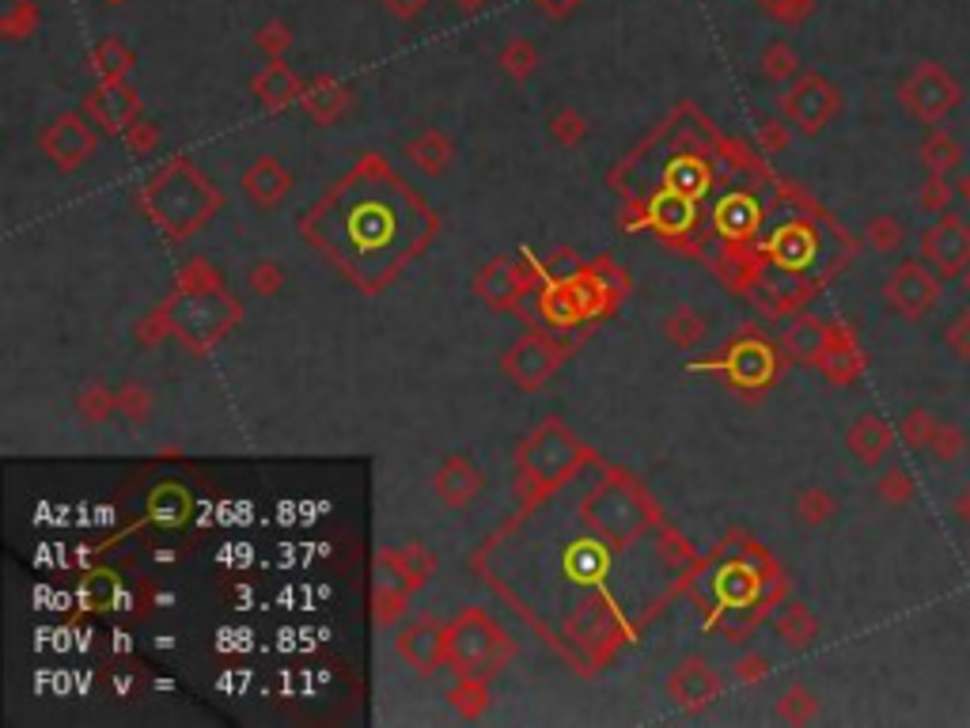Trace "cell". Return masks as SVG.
I'll return each mask as SVG.
<instances>
[{
    "mask_svg": "<svg viewBox=\"0 0 970 728\" xmlns=\"http://www.w3.org/2000/svg\"><path fill=\"white\" fill-rule=\"evenodd\" d=\"M141 205L171 240H187L220 209V194L194 164L171 159L164 171L144 182Z\"/></svg>",
    "mask_w": 970,
    "mask_h": 728,
    "instance_id": "cell-1",
    "label": "cell"
},
{
    "mask_svg": "<svg viewBox=\"0 0 970 728\" xmlns=\"http://www.w3.org/2000/svg\"><path fill=\"white\" fill-rule=\"evenodd\" d=\"M584 444L561 421H543L515 451V501L531 509L546 494L561 489L584 463Z\"/></svg>",
    "mask_w": 970,
    "mask_h": 728,
    "instance_id": "cell-2",
    "label": "cell"
},
{
    "mask_svg": "<svg viewBox=\"0 0 970 728\" xmlns=\"http://www.w3.org/2000/svg\"><path fill=\"white\" fill-rule=\"evenodd\" d=\"M580 520L591 535L607 542L614 550H626L629 542H637L644 535V527L652 524V505L644 501V494L637 486H629L626 478L599 482L588 497L580 501Z\"/></svg>",
    "mask_w": 970,
    "mask_h": 728,
    "instance_id": "cell-3",
    "label": "cell"
},
{
    "mask_svg": "<svg viewBox=\"0 0 970 728\" xmlns=\"http://www.w3.org/2000/svg\"><path fill=\"white\" fill-rule=\"evenodd\" d=\"M515 646L485 611L467 608L456 623L448 626V664L459 676L493 679L512 661Z\"/></svg>",
    "mask_w": 970,
    "mask_h": 728,
    "instance_id": "cell-4",
    "label": "cell"
},
{
    "mask_svg": "<svg viewBox=\"0 0 970 728\" xmlns=\"http://www.w3.org/2000/svg\"><path fill=\"white\" fill-rule=\"evenodd\" d=\"M167 319H171V331L175 339L190 342L194 349H205L228 334L240 319V308L235 301L225 293V289H209V293H179L164 304Z\"/></svg>",
    "mask_w": 970,
    "mask_h": 728,
    "instance_id": "cell-5",
    "label": "cell"
},
{
    "mask_svg": "<svg viewBox=\"0 0 970 728\" xmlns=\"http://www.w3.org/2000/svg\"><path fill=\"white\" fill-rule=\"evenodd\" d=\"M963 99L959 80L936 61H921L906 73V80L898 84V103L921 122V126H941Z\"/></svg>",
    "mask_w": 970,
    "mask_h": 728,
    "instance_id": "cell-6",
    "label": "cell"
},
{
    "mask_svg": "<svg viewBox=\"0 0 970 728\" xmlns=\"http://www.w3.org/2000/svg\"><path fill=\"white\" fill-rule=\"evenodd\" d=\"M944 296V278L926 263V258H906L883 281V301L895 316L921 323L926 316H933L941 308Z\"/></svg>",
    "mask_w": 970,
    "mask_h": 728,
    "instance_id": "cell-7",
    "label": "cell"
},
{
    "mask_svg": "<svg viewBox=\"0 0 970 728\" xmlns=\"http://www.w3.org/2000/svg\"><path fill=\"white\" fill-rule=\"evenodd\" d=\"M38 149H42V156L50 159L61 175H73L99 152V129L84 111L58 114V118H53L50 126H42V133H38Z\"/></svg>",
    "mask_w": 970,
    "mask_h": 728,
    "instance_id": "cell-8",
    "label": "cell"
},
{
    "mask_svg": "<svg viewBox=\"0 0 970 728\" xmlns=\"http://www.w3.org/2000/svg\"><path fill=\"white\" fill-rule=\"evenodd\" d=\"M838 111H842V95L822 73H800L781 95V114L804 137L822 133Z\"/></svg>",
    "mask_w": 970,
    "mask_h": 728,
    "instance_id": "cell-9",
    "label": "cell"
},
{
    "mask_svg": "<svg viewBox=\"0 0 970 728\" xmlns=\"http://www.w3.org/2000/svg\"><path fill=\"white\" fill-rule=\"evenodd\" d=\"M561 361H565V354H561L558 342L546 339V334H527V339H520L515 346L505 349L500 368H505V375L520 391H538L553 380Z\"/></svg>",
    "mask_w": 970,
    "mask_h": 728,
    "instance_id": "cell-10",
    "label": "cell"
},
{
    "mask_svg": "<svg viewBox=\"0 0 970 728\" xmlns=\"http://www.w3.org/2000/svg\"><path fill=\"white\" fill-rule=\"evenodd\" d=\"M921 258L941 278H963L970 266V225L956 213H944L929 232H921Z\"/></svg>",
    "mask_w": 970,
    "mask_h": 728,
    "instance_id": "cell-11",
    "label": "cell"
},
{
    "mask_svg": "<svg viewBox=\"0 0 970 728\" xmlns=\"http://www.w3.org/2000/svg\"><path fill=\"white\" fill-rule=\"evenodd\" d=\"M80 111L95 122L99 133L122 137L137 118H141V95H137V88H129L126 80H99L95 88L84 95Z\"/></svg>",
    "mask_w": 970,
    "mask_h": 728,
    "instance_id": "cell-12",
    "label": "cell"
},
{
    "mask_svg": "<svg viewBox=\"0 0 970 728\" xmlns=\"http://www.w3.org/2000/svg\"><path fill=\"white\" fill-rule=\"evenodd\" d=\"M436 565H441V558H436V550H429L425 542L383 547L380 554H375L372 580H395V585H403L406 592H418V588H425L429 580L436 577Z\"/></svg>",
    "mask_w": 970,
    "mask_h": 728,
    "instance_id": "cell-13",
    "label": "cell"
},
{
    "mask_svg": "<svg viewBox=\"0 0 970 728\" xmlns=\"http://www.w3.org/2000/svg\"><path fill=\"white\" fill-rule=\"evenodd\" d=\"M725 691V679L702 661V656H687L679 668L667 676V699L682 710V714H698V710L713 706Z\"/></svg>",
    "mask_w": 970,
    "mask_h": 728,
    "instance_id": "cell-14",
    "label": "cell"
},
{
    "mask_svg": "<svg viewBox=\"0 0 970 728\" xmlns=\"http://www.w3.org/2000/svg\"><path fill=\"white\" fill-rule=\"evenodd\" d=\"M398 656L421 676H433L441 664H448V626L436 618H413L395 641Z\"/></svg>",
    "mask_w": 970,
    "mask_h": 728,
    "instance_id": "cell-15",
    "label": "cell"
},
{
    "mask_svg": "<svg viewBox=\"0 0 970 728\" xmlns=\"http://www.w3.org/2000/svg\"><path fill=\"white\" fill-rule=\"evenodd\" d=\"M353 106V88L345 80L330 73H319L304 84V95H299V111L315 122V126H337V122L349 114Z\"/></svg>",
    "mask_w": 970,
    "mask_h": 728,
    "instance_id": "cell-16",
    "label": "cell"
},
{
    "mask_svg": "<svg viewBox=\"0 0 970 728\" xmlns=\"http://www.w3.org/2000/svg\"><path fill=\"white\" fill-rule=\"evenodd\" d=\"M485 489L482 471L471 463V456H444L441 467L433 474V494L441 497L448 509H467V505L478 501V494Z\"/></svg>",
    "mask_w": 970,
    "mask_h": 728,
    "instance_id": "cell-17",
    "label": "cell"
},
{
    "mask_svg": "<svg viewBox=\"0 0 970 728\" xmlns=\"http://www.w3.org/2000/svg\"><path fill=\"white\" fill-rule=\"evenodd\" d=\"M251 95L261 103V111L284 114L289 106H299L304 95V80L284 65V58H269L258 73L251 76Z\"/></svg>",
    "mask_w": 970,
    "mask_h": 728,
    "instance_id": "cell-18",
    "label": "cell"
},
{
    "mask_svg": "<svg viewBox=\"0 0 970 728\" xmlns=\"http://www.w3.org/2000/svg\"><path fill=\"white\" fill-rule=\"evenodd\" d=\"M243 194L261 213L277 209L292 194V171L277 156H254V164L243 171Z\"/></svg>",
    "mask_w": 970,
    "mask_h": 728,
    "instance_id": "cell-19",
    "label": "cell"
},
{
    "mask_svg": "<svg viewBox=\"0 0 970 728\" xmlns=\"http://www.w3.org/2000/svg\"><path fill=\"white\" fill-rule=\"evenodd\" d=\"M822 375L838 387H853V383L865 375V354H860L857 339H853L845 327H830V339L822 346L819 361H815Z\"/></svg>",
    "mask_w": 970,
    "mask_h": 728,
    "instance_id": "cell-20",
    "label": "cell"
},
{
    "mask_svg": "<svg viewBox=\"0 0 970 728\" xmlns=\"http://www.w3.org/2000/svg\"><path fill=\"white\" fill-rule=\"evenodd\" d=\"M474 296L485 301V308L493 311H508L515 301L523 296L520 278H515V258L512 255H497L478 270L474 278Z\"/></svg>",
    "mask_w": 970,
    "mask_h": 728,
    "instance_id": "cell-21",
    "label": "cell"
},
{
    "mask_svg": "<svg viewBox=\"0 0 970 728\" xmlns=\"http://www.w3.org/2000/svg\"><path fill=\"white\" fill-rule=\"evenodd\" d=\"M891 444H895V429L880 418V413H860L853 418L850 433H845V448L860 467H876L888 459Z\"/></svg>",
    "mask_w": 970,
    "mask_h": 728,
    "instance_id": "cell-22",
    "label": "cell"
},
{
    "mask_svg": "<svg viewBox=\"0 0 970 728\" xmlns=\"http://www.w3.org/2000/svg\"><path fill=\"white\" fill-rule=\"evenodd\" d=\"M403 156L410 159L413 167H418L421 175H429V179H436V175H444L451 167V159H456V141H451L444 129H425V133H418L413 141H406Z\"/></svg>",
    "mask_w": 970,
    "mask_h": 728,
    "instance_id": "cell-23",
    "label": "cell"
},
{
    "mask_svg": "<svg viewBox=\"0 0 970 728\" xmlns=\"http://www.w3.org/2000/svg\"><path fill=\"white\" fill-rule=\"evenodd\" d=\"M827 339H830V327L822 323V319L800 316V319H792L789 331L781 334V349L792 357V361L815 365L819 361V354H822V346H827Z\"/></svg>",
    "mask_w": 970,
    "mask_h": 728,
    "instance_id": "cell-24",
    "label": "cell"
},
{
    "mask_svg": "<svg viewBox=\"0 0 970 728\" xmlns=\"http://www.w3.org/2000/svg\"><path fill=\"white\" fill-rule=\"evenodd\" d=\"M137 65L133 46L122 35H103L95 46H91V68H95L99 80H126Z\"/></svg>",
    "mask_w": 970,
    "mask_h": 728,
    "instance_id": "cell-25",
    "label": "cell"
},
{
    "mask_svg": "<svg viewBox=\"0 0 970 728\" xmlns=\"http://www.w3.org/2000/svg\"><path fill=\"white\" fill-rule=\"evenodd\" d=\"M959 164H963V144H959L952 133L933 129V133L921 141V167H926V175H944V179H948Z\"/></svg>",
    "mask_w": 970,
    "mask_h": 728,
    "instance_id": "cell-26",
    "label": "cell"
},
{
    "mask_svg": "<svg viewBox=\"0 0 970 728\" xmlns=\"http://www.w3.org/2000/svg\"><path fill=\"white\" fill-rule=\"evenodd\" d=\"M705 331H710V323H705V316L698 308H690V304H679V308L672 311V316L664 319V339L672 349H694L702 346Z\"/></svg>",
    "mask_w": 970,
    "mask_h": 728,
    "instance_id": "cell-27",
    "label": "cell"
},
{
    "mask_svg": "<svg viewBox=\"0 0 970 728\" xmlns=\"http://www.w3.org/2000/svg\"><path fill=\"white\" fill-rule=\"evenodd\" d=\"M774 630H777V638H781L784 646L807 649L815 638H819V618H815L812 611L804 608V603H789V608L777 615Z\"/></svg>",
    "mask_w": 970,
    "mask_h": 728,
    "instance_id": "cell-28",
    "label": "cell"
},
{
    "mask_svg": "<svg viewBox=\"0 0 970 728\" xmlns=\"http://www.w3.org/2000/svg\"><path fill=\"white\" fill-rule=\"evenodd\" d=\"M731 375H736V383H743V387H762V383H769V375H774V357H769L766 346L743 342V346L731 354Z\"/></svg>",
    "mask_w": 970,
    "mask_h": 728,
    "instance_id": "cell-29",
    "label": "cell"
},
{
    "mask_svg": "<svg viewBox=\"0 0 970 728\" xmlns=\"http://www.w3.org/2000/svg\"><path fill=\"white\" fill-rule=\"evenodd\" d=\"M792 512L804 527H822L838 516V497L822 486H804L792 497Z\"/></svg>",
    "mask_w": 970,
    "mask_h": 728,
    "instance_id": "cell-30",
    "label": "cell"
},
{
    "mask_svg": "<svg viewBox=\"0 0 970 728\" xmlns=\"http://www.w3.org/2000/svg\"><path fill=\"white\" fill-rule=\"evenodd\" d=\"M448 702L463 721H478V717L489 710V679H474V676H459V684L448 691Z\"/></svg>",
    "mask_w": 970,
    "mask_h": 728,
    "instance_id": "cell-31",
    "label": "cell"
},
{
    "mask_svg": "<svg viewBox=\"0 0 970 728\" xmlns=\"http://www.w3.org/2000/svg\"><path fill=\"white\" fill-rule=\"evenodd\" d=\"M410 596L395 580H372V618L375 626H395L410 611Z\"/></svg>",
    "mask_w": 970,
    "mask_h": 728,
    "instance_id": "cell-32",
    "label": "cell"
},
{
    "mask_svg": "<svg viewBox=\"0 0 970 728\" xmlns=\"http://www.w3.org/2000/svg\"><path fill=\"white\" fill-rule=\"evenodd\" d=\"M758 68L769 84H792L800 76V53L792 50L784 38H774V42L758 53Z\"/></svg>",
    "mask_w": 970,
    "mask_h": 728,
    "instance_id": "cell-33",
    "label": "cell"
},
{
    "mask_svg": "<svg viewBox=\"0 0 970 728\" xmlns=\"http://www.w3.org/2000/svg\"><path fill=\"white\" fill-rule=\"evenodd\" d=\"M497 65H500V73H505L508 80H515V84L531 80L535 68H538L535 42H531V38H508L505 50H500V58H497Z\"/></svg>",
    "mask_w": 970,
    "mask_h": 728,
    "instance_id": "cell-34",
    "label": "cell"
},
{
    "mask_svg": "<svg viewBox=\"0 0 970 728\" xmlns=\"http://www.w3.org/2000/svg\"><path fill=\"white\" fill-rule=\"evenodd\" d=\"M38 27V0H0V35L8 42L35 35Z\"/></svg>",
    "mask_w": 970,
    "mask_h": 728,
    "instance_id": "cell-35",
    "label": "cell"
},
{
    "mask_svg": "<svg viewBox=\"0 0 970 728\" xmlns=\"http://www.w3.org/2000/svg\"><path fill=\"white\" fill-rule=\"evenodd\" d=\"M76 413L88 425H106L118 413V391H111L106 383H91V387H84L76 395Z\"/></svg>",
    "mask_w": 970,
    "mask_h": 728,
    "instance_id": "cell-36",
    "label": "cell"
},
{
    "mask_svg": "<svg viewBox=\"0 0 970 728\" xmlns=\"http://www.w3.org/2000/svg\"><path fill=\"white\" fill-rule=\"evenodd\" d=\"M774 714L781 725H812L815 717H819V699H815L807 687L796 684V687H789V691H781Z\"/></svg>",
    "mask_w": 970,
    "mask_h": 728,
    "instance_id": "cell-37",
    "label": "cell"
},
{
    "mask_svg": "<svg viewBox=\"0 0 970 728\" xmlns=\"http://www.w3.org/2000/svg\"><path fill=\"white\" fill-rule=\"evenodd\" d=\"M865 243L876 251V255H895V251H903V243H906L903 220L891 217V213H876V217H868Z\"/></svg>",
    "mask_w": 970,
    "mask_h": 728,
    "instance_id": "cell-38",
    "label": "cell"
},
{
    "mask_svg": "<svg viewBox=\"0 0 970 728\" xmlns=\"http://www.w3.org/2000/svg\"><path fill=\"white\" fill-rule=\"evenodd\" d=\"M876 497H880L888 509H906V505H914V497H918V482H914V474L906 471V467H888V471L880 474V482H876Z\"/></svg>",
    "mask_w": 970,
    "mask_h": 728,
    "instance_id": "cell-39",
    "label": "cell"
},
{
    "mask_svg": "<svg viewBox=\"0 0 970 728\" xmlns=\"http://www.w3.org/2000/svg\"><path fill=\"white\" fill-rule=\"evenodd\" d=\"M936 425H941V418H936L933 410H926V406H910V410L903 413V421H898V436H903V444L910 451H929V440H933Z\"/></svg>",
    "mask_w": 970,
    "mask_h": 728,
    "instance_id": "cell-40",
    "label": "cell"
},
{
    "mask_svg": "<svg viewBox=\"0 0 970 728\" xmlns=\"http://www.w3.org/2000/svg\"><path fill=\"white\" fill-rule=\"evenodd\" d=\"M546 129H550L558 149H576V144H584V137H588V118H584L580 111H573V106H561V111H553V118L546 122Z\"/></svg>",
    "mask_w": 970,
    "mask_h": 728,
    "instance_id": "cell-41",
    "label": "cell"
},
{
    "mask_svg": "<svg viewBox=\"0 0 970 728\" xmlns=\"http://www.w3.org/2000/svg\"><path fill=\"white\" fill-rule=\"evenodd\" d=\"M611 608L607 603H588V608L576 611V618L569 623V630L576 634V638H584V646H596V641L607 638V630H611Z\"/></svg>",
    "mask_w": 970,
    "mask_h": 728,
    "instance_id": "cell-42",
    "label": "cell"
},
{
    "mask_svg": "<svg viewBox=\"0 0 970 728\" xmlns=\"http://www.w3.org/2000/svg\"><path fill=\"white\" fill-rule=\"evenodd\" d=\"M152 406H156V398H152V391L144 387V383L129 380L118 387V413L129 421V425H144V421L152 418Z\"/></svg>",
    "mask_w": 970,
    "mask_h": 728,
    "instance_id": "cell-43",
    "label": "cell"
},
{
    "mask_svg": "<svg viewBox=\"0 0 970 728\" xmlns=\"http://www.w3.org/2000/svg\"><path fill=\"white\" fill-rule=\"evenodd\" d=\"M963 451H967V433L959 425H952V421H941L933 440H929V456H933L936 463H956Z\"/></svg>",
    "mask_w": 970,
    "mask_h": 728,
    "instance_id": "cell-44",
    "label": "cell"
},
{
    "mask_svg": "<svg viewBox=\"0 0 970 728\" xmlns=\"http://www.w3.org/2000/svg\"><path fill=\"white\" fill-rule=\"evenodd\" d=\"M122 144H126L129 156L144 159V156H152V152H159V144H164V133H159L156 122L137 118L133 126H129L126 133H122Z\"/></svg>",
    "mask_w": 970,
    "mask_h": 728,
    "instance_id": "cell-45",
    "label": "cell"
},
{
    "mask_svg": "<svg viewBox=\"0 0 970 728\" xmlns=\"http://www.w3.org/2000/svg\"><path fill=\"white\" fill-rule=\"evenodd\" d=\"M246 289H251L254 296H277L284 289V266L273 263V258H258V263H251V270H246Z\"/></svg>",
    "mask_w": 970,
    "mask_h": 728,
    "instance_id": "cell-46",
    "label": "cell"
},
{
    "mask_svg": "<svg viewBox=\"0 0 970 728\" xmlns=\"http://www.w3.org/2000/svg\"><path fill=\"white\" fill-rule=\"evenodd\" d=\"M952 197H956V187H952L944 175H926V182H921V194H918V205L921 213H929V217H944L952 205Z\"/></svg>",
    "mask_w": 970,
    "mask_h": 728,
    "instance_id": "cell-47",
    "label": "cell"
},
{
    "mask_svg": "<svg viewBox=\"0 0 970 728\" xmlns=\"http://www.w3.org/2000/svg\"><path fill=\"white\" fill-rule=\"evenodd\" d=\"M175 289H179V293H209V289H225V285H220V273L213 270L205 258H190V263L179 270Z\"/></svg>",
    "mask_w": 970,
    "mask_h": 728,
    "instance_id": "cell-48",
    "label": "cell"
},
{
    "mask_svg": "<svg viewBox=\"0 0 970 728\" xmlns=\"http://www.w3.org/2000/svg\"><path fill=\"white\" fill-rule=\"evenodd\" d=\"M254 46H258V53L261 58H284V53H289V46H292V30H289V23L284 20H269V23H261L258 27V35H254Z\"/></svg>",
    "mask_w": 970,
    "mask_h": 728,
    "instance_id": "cell-49",
    "label": "cell"
},
{
    "mask_svg": "<svg viewBox=\"0 0 970 728\" xmlns=\"http://www.w3.org/2000/svg\"><path fill=\"white\" fill-rule=\"evenodd\" d=\"M152 516L159 520V524H179L182 516H187V497H182L179 486H164L156 497H152Z\"/></svg>",
    "mask_w": 970,
    "mask_h": 728,
    "instance_id": "cell-50",
    "label": "cell"
},
{
    "mask_svg": "<svg viewBox=\"0 0 970 728\" xmlns=\"http://www.w3.org/2000/svg\"><path fill=\"white\" fill-rule=\"evenodd\" d=\"M762 4V12L766 15H774L777 23H804L807 15H812V8H815V0H758Z\"/></svg>",
    "mask_w": 970,
    "mask_h": 728,
    "instance_id": "cell-51",
    "label": "cell"
},
{
    "mask_svg": "<svg viewBox=\"0 0 970 728\" xmlns=\"http://www.w3.org/2000/svg\"><path fill=\"white\" fill-rule=\"evenodd\" d=\"M944 346H948L959 361H970V308L959 311V316L944 327Z\"/></svg>",
    "mask_w": 970,
    "mask_h": 728,
    "instance_id": "cell-52",
    "label": "cell"
},
{
    "mask_svg": "<svg viewBox=\"0 0 970 728\" xmlns=\"http://www.w3.org/2000/svg\"><path fill=\"white\" fill-rule=\"evenodd\" d=\"M789 126H784V122H777V118H766L758 126V149L766 152V156H781L784 149H789Z\"/></svg>",
    "mask_w": 970,
    "mask_h": 728,
    "instance_id": "cell-53",
    "label": "cell"
},
{
    "mask_svg": "<svg viewBox=\"0 0 970 728\" xmlns=\"http://www.w3.org/2000/svg\"><path fill=\"white\" fill-rule=\"evenodd\" d=\"M731 676H736L739 684H762V679L769 676V661L762 653H746V656H739L736 661Z\"/></svg>",
    "mask_w": 970,
    "mask_h": 728,
    "instance_id": "cell-54",
    "label": "cell"
},
{
    "mask_svg": "<svg viewBox=\"0 0 970 728\" xmlns=\"http://www.w3.org/2000/svg\"><path fill=\"white\" fill-rule=\"evenodd\" d=\"M383 8H387L391 20H398V23H418L421 15H425L429 0H383Z\"/></svg>",
    "mask_w": 970,
    "mask_h": 728,
    "instance_id": "cell-55",
    "label": "cell"
},
{
    "mask_svg": "<svg viewBox=\"0 0 970 728\" xmlns=\"http://www.w3.org/2000/svg\"><path fill=\"white\" fill-rule=\"evenodd\" d=\"M576 4H580V0H535L538 12L550 15V20H565V15H573Z\"/></svg>",
    "mask_w": 970,
    "mask_h": 728,
    "instance_id": "cell-56",
    "label": "cell"
},
{
    "mask_svg": "<svg viewBox=\"0 0 970 728\" xmlns=\"http://www.w3.org/2000/svg\"><path fill=\"white\" fill-rule=\"evenodd\" d=\"M952 509H956V516H959V520H963V524L970 527V486L963 489V494H959V501H956V505H952Z\"/></svg>",
    "mask_w": 970,
    "mask_h": 728,
    "instance_id": "cell-57",
    "label": "cell"
},
{
    "mask_svg": "<svg viewBox=\"0 0 970 728\" xmlns=\"http://www.w3.org/2000/svg\"><path fill=\"white\" fill-rule=\"evenodd\" d=\"M451 4H456L463 15H474V12H482V8L489 4V0H451Z\"/></svg>",
    "mask_w": 970,
    "mask_h": 728,
    "instance_id": "cell-58",
    "label": "cell"
},
{
    "mask_svg": "<svg viewBox=\"0 0 970 728\" xmlns=\"http://www.w3.org/2000/svg\"><path fill=\"white\" fill-rule=\"evenodd\" d=\"M956 194H959V197H963V202L970 205V171L963 175V179H959V182H956Z\"/></svg>",
    "mask_w": 970,
    "mask_h": 728,
    "instance_id": "cell-59",
    "label": "cell"
},
{
    "mask_svg": "<svg viewBox=\"0 0 970 728\" xmlns=\"http://www.w3.org/2000/svg\"><path fill=\"white\" fill-rule=\"evenodd\" d=\"M963 289H967V296H970V266H967V273H963Z\"/></svg>",
    "mask_w": 970,
    "mask_h": 728,
    "instance_id": "cell-60",
    "label": "cell"
},
{
    "mask_svg": "<svg viewBox=\"0 0 970 728\" xmlns=\"http://www.w3.org/2000/svg\"><path fill=\"white\" fill-rule=\"evenodd\" d=\"M103 4H126V0H103Z\"/></svg>",
    "mask_w": 970,
    "mask_h": 728,
    "instance_id": "cell-61",
    "label": "cell"
}]
</instances>
